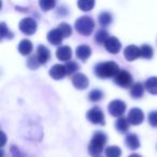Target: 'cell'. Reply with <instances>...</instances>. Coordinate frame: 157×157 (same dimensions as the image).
Listing matches in <instances>:
<instances>
[{"label": "cell", "instance_id": "cell-1", "mask_svg": "<svg viewBox=\"0 0 157 157\" xmlns=\"http://www.w3.org/2000/svg\"><path fill=\"white\" fill-rule=\"evenodd\" d=\"M107 140V135L102 131H96L93 135L92 141L88 145V152L92 157H102V151Z\"/></svg>", "mask_w": 157, "mask_h": 157}, {"label": "cell", "instance_id": "cell-2", "mask_svg": "<svg viewBox=\"0 0 157 157\" xmlns=\"http://www.w3.org/2000/svg\"><path fill=\"white\" fill-rule=\"evenodd\" d=\"M120 73V67L114 61L100 63L95 67V74L100 78H115Z\"/></svg>", "mask_w": 157, "mask_h": 157}, {"label": "cell", "instance_id": "cell-3", "mask_svg": "<svg viewBox=\"0 0 157 157\" xmlns=\"http://www.w3.org/2000/svg\"><path fill=\"white\" fill-rule=\"evenodd\" d=\"M95 28V22L90 16H81L75 21V29L82 36L92 35Z\"/></svg>", "mask_w": 157, "mask_h": 157}, {"label": "cell", "instance_id": "cell-4", "mask_svg": "<svg viewBox=\"0 0 157 157\" xmlns=\"http://www.w3.org/2000/svg\"><path fill=\"white\" fill-rule=\"evenodd\" d=\"M110 114L112 116H115V117H122V115L124 114V112L126 111V103L122 100H113L109 103V107H108Z\"/></svg>", "mask_w": 157, "mask_h": 157}, {"label": "cell", "instance_id": "cell-5", "mask_svg": "<svg viewBox=\"0 0 157 157\" xmlns=\"http://www.w3.org/2000/svg\"><path fill=\"white\" fill-rule=\"evenodd\" d=\"M87 120L92 124L105 125V114L101 111L100 108L94 107L87 112Z\"/></svg>", "mask_w": 157, "mask_h": 157}, {"label": "cell", "instance_id": "cell-6", "mask_svg": "<svg viewBox=\"0 0 157 157\" xmlns=\"http://www.w3.org/2000/svg\"><path fill=\"white\" fill-rule=\"evenodd\" d=\"M20 30L25 35L31 36L37 31V22L33 18L26 17L20 22Z\"/></svg>", "mask_w": 157, "mask_h": 157}, {"label": "cell", "instance_id": "cell-7", "mask_svg": "<svg viewBox=\"0 0 157 157\" xmlns=\"http://www.w3.org/2000/svg\"><path fill=\"white\" fill-rule=\"evenodd\" d=\"M114 81L121 87L129 88L132 85V76L127 71H120V73L114 78Z\"/></svg>", "mask_w": 157, "mask_h": 157}, {"label": "cell", "instance_id": "cell-8", "mask_svg": "<svg viewBox=\"0 0 157 157\" xmlns=\"http://www.w3.org/2000/svg\"><path fill=\"white\" fill-rule=\"evenodd\" d=\"M127 120H128L129 124L137 126V125H140L143 122L144 114L141 109H139V108H133V109H131L130 111H129Z\"/></svg>", "mask_w": 157, "mask_h": 157}, {"label": "cell", "instance_id": "cell-9", "mask_svg": "<svg viewBox=\"0 0 157 157\" xmlns=\"http://www.w3.org/2000/svg\"><path fill=\"white\" fill-rule=\"evenodd\" d=\"M88 78L83 73H75L72 76V84L78 90H85L88 87Z\"/></svg>", "mask_w": 157, "mask_h": 157}, {"label": "cell", "instance_id": "cell-10", "mask_svg": "<svg viewBox=\"0 0 157 157\" xmlns=\"http://www.w3.org/2000/svg\"><path fill=\"white\" fill-rule=\"evenodd\" d=\"M50 75L52 76L54 80H61L67 75V71H66V67L60 63H57L54 65L52 68L50 69Z\"/></svg>", "mask_w": 157, "mask_h": 157}, {"label": "cell", "instance_id": "cell-11", "mask_svg": "<svg viewBox=\"0 0 157 157\" xmlns=\"http://www.w3.org/2000/svg\"><path fill=\"white\" fill-rule=\"evenodd\" d=\"M105 46L109 53H112V54H117V53L120 52L121 48H122V44H121L120 40H118L117 38L110 37L109 39L107 40V42L105 43Z\"/></svg>", "mask_w": 157, "mask_h": 157}, {"label": "cell", "instance_id": "cell-12", "mask_svg": "<svg viewBox=\"0 0 157 157\" xmlns=\"http://www.w3.org/2000/svg\"><path fill=\"white\" fill-rule=\"evenodd\" d=\"M124 56L128 61H133L138 57H141L140 48H138L136 45H128L124 51Z\"/></svg>", "mask_w": 157, "mask_h": 157}, {"label": "cell", "instance_id": "cell-13", "mask_svg": "<svg viewBox=\"0 0 157 157\" xmlns=\"http://www.w3.org/2000/svg\"><path fill=\"white\" fill-rule=\"evenodd\" d=\"M37 59L39 61L40 65H45L48 60H50V57H51V54H50V51L46 46L44 45H39L37 48Z\"/></svg>", "mask_w": 157, "mask_h": 157}, {"label": "cell", "instance_id": "cell-14", "mask_svg": "<svg viewBox=\"0 0 157 157\" xmlns=\"http://www.w3.org/2000/svg\"><path fill=\"white\" fill-rule=\"evenodd\" d=\"M56 56L59 60H63V61H67L71 58L72 56V51L71 48H69L68 45H63L60 48H57L56 51ZM70 61V60H69Z\"/></svg>", "mask_w": 157, "mask_h": 157}, {"label": "cell", "instance_id": "cell-15", "mask_svg": "<svg viewBox=\"0 0 157 157\" xmlns=\"http://www.w3.org/2000/svg\"><path fill=\"white\" fill-rule=\"evenodd\" d=\"M63 36L61 35L60 30L58 28L52 29L51 31H48V41L50 43L54 44V45H58V44H60L63 42Z\"/></svg>", "mask_w": 157, "mask_h": 157}, {"label": "cell", "instance_id": "cell-16", "mask_svg": "<svg viewBox=\"0 0 157 157\" xmlns=\"http://www.w3.org/2000/svg\"><path fill=\"white\" fill-rule=\"evenodd\" d=\"M76 57L81 60H86L90 58V54H92V48L86 44H82V45L78 46L75 51Z\"/></svg>", "mask_w": 157, "mask_h": 157}, {"label": "cell", "instance_id": "cell-17", "mask_svg": "<svg viewBox=\"0 0 157 157\" xmlns=\"http://www.w3.org/2000/svg\"><path fill=\"white\" fill-rule=\"evenodd\" d=\"M125 144L128 148L130 150L135 151L137 148L140 147V141H139V138H138L137 135L135 133H129V135L126 136L125 138Z\"/></svg>", "mask_w": 157, "mask_h": 157}, {"label": "cell", "instance_id": "cell-18", "mask_svg": "<svg viewBox=\"0 0 157 157\" xmlns=\"http://www.w3.org/2000/svg\"><path fill=\"white\" fill-rule=\"evenodd\" d=\"M144 87L148 93L157 95V76H152V78H147L144 83Z\"/></svg>", "mask_w": 157, "mask_h": 157}, {"label": "cell", "instance_id": "cell-19", "mask_svg": "<svg viewBox=\"0 0 157 157\" xmlns=\"http://www.w3.org/2000/svg\"><path fill=\"white\" fill-rule=\"evenodd\" d=\"M18 51H20V53L22 55H25V56L29 55L31 53V51H33V43H31V41H29L27 39L22 40L20 42V44H18Z\"/></svg>", "mask_w": 157, "mask_h": 157}, {"label": "cell", "instance_id": "cell-20", "mask_svg": "<svg viewBox=\"0 0 157 157\" xmlns=\"http://www.w3.org/2000/svg\"><path fill=\"white\" fill-rule=\"evenodd\" d=\"M115 128L117 129L118 132L121 133H126L128 131V128H129V122L127 118L125 117H118L117 121L115 123Z\"/></svg>", "mask_w": 157, "mask_h": 157}, {"label": "cell", "instance_id": "cell-21", "mask_svg": "<svg viewBox=\"0 0 157 157\" xmlns=\"http://www.w3.org/2000/svg\"><path fill=\"white\" fill-rule=\"evenodd\" d=\"M143 93H144V86L142 85L141 83H136L131 86V90H130V95L132 98L135 99H139L143 96Z\"/></svg>", "mask_w": 157, "mask_h": 157}, {"label": "cell", "instance_id": "cell-22", "mask_svg": "<svg viewBox=\"0 0 157 157\" xmlns=\"http://www.w3.org/2000/svg\"><path fill=\"white\" fill-rule=\"evenodd\" d=\"M105 157H121L122 155V150L116 145L108 146L105 151Z\"/></svg>", "mask_w": 157, "mask_h": 157}, {"label": "cell", "instance_id": "cell-23", "mask_svg": "<svg viewBox=\"0 0 157 157\" xmlns=\"http://www.w3.org/2000/svg\"><path fill=\"white\" fill-rule=\"evenodd\" d=\"M109 35H108V31L105 29H100L96 33L95 35V41L98 44H105L107 42V40L109 39Z\"/></svg>", "mask_w": 157, "mask_h": 157}, {"label": "cell", "instance_id": "cell-24", "mask_svg": "<svg viewBox=\"0 0 157 157\" xmlns=\"http://www.w3.org/2000/svg\"><path fill=\"white\" fill-rule=\"evenodd\" d=\"M140 51H141V57L145 59H151L153 57V54H154V51H153L152 46L148 45V44H144L140 48Z\"/></svg>", "mask_w": 157, "mask_h": 157}, {"label": "cell", "instance_id": "cell-25", "mask_svg": "<svg viewBox=\"0 0 157 157\" xmlns=\"http://www.w3.org/2000/svg\"><path fill=\"white\" fill-rule=\"evenodd\" d=\"M99 23L101 26H109L112 23V15L109 12H101L99 14Z\"/></svg>", "mask_w": 157, "mask_h": 157}, {"label": "cell", "instance_id": "cell-26", "mask_svg": "<svg viewBox=\"0 0 157 157\" xmlns=\"http://www.w3.org/2000/svg\"><path fill=\"white\" fill-rule=\"evenodd\" d=\"M95 6V1L93 0H80L78 1V7L82 11H90Z\"/></svg>", "mask_w": 157, "mask_h": 157}, {"label": "cell", "instance_id": "cell-27", "mask_svg": "<svg viewBox=\"0 0 157 157\" xmlns=\"http://www.w3.org/2000/svg\"><path fill=\"white\" fill-rule=\"evenodd\" d=\"M65 67H66V71H67L68 75H71V74L74 75L75 72L80 69V65H78V63H75V61H72V60L68 61L65 65Z\"/></svg>", "mask_w": 157, "mask_h": 157}, {"label": "cell", "instance_id": "cell-28", "mask_svg": "<svg viewBox=\"0 0 157 157\" xmlns=\"http://www.w3.org/2000/svg\"><path fill=\"white\" fill-rule=\"evenodd\" d=\"M103 93L100 90H93L92 92L88 94V99L93 102H98L102 99Z\"/></svg>", "mask_w": 157, "mask_h": 157}, {"label": "cell", "instance_id": "cell-29", "mask_svg": "<svg viewBox=\"0 0 157 157\" xmlns=\"http://www.w3.org/2000/svg\"><path fill=\"white\" fill-rule=\"evenodd\" d=\"M57 28L60 30L61 35L63 36V38H67V37H70L72 33V29H71V26L67 23H61V24L58 25Z\"/></svg>", "mask_w": 157, "mask_h": 157}, {"label": "cell", "instance_id": "cell-30", "mask_svg": "<svg viewBox=\"0 0 157 157\" xmlns=\"http://www.w3.org/2000/svg\"><path fill=\"white\" fill-rule=\"evenodd\" d=\"M56 2H55L54 0H41L39 2V6L43 11H50L52 10L53 8L55 7Z\"/></svg>", "mask_w": 157, "mask_h": 157}, {"label": "cell", "instance_id": "cell-31", "mask_svg": "<svg viewBox=\"0 0 157 157\" xmlns=\"http://www.w3.org/2000/svg\"><path fill=\"white\" fill-rule=\"evenodd\" d=\"M1 38L2 39H12L13 38V33L8 29V27L6 26L5 23H1Z\"/></svg>", "mask_w": 157, "mask_h": 157}, {"label": "cell", "instance_id": "cell-32", "mask_svg": "<svg viewBox=\"0 0 157 157\" xmlns=\"http://www.w3.org/2000/svg\"><path fill=\"white\" fill-rule=\"evenodd\" d=\"M148 123H150L151 126L157 127V111H152L148 114Z\"/></svg>", "mask_w": 157, "mask_h": 157}, {"label": "cell", "instance_id": "cell-33", "mask_svg": "<svg viewBox=\"0 0 157 157\" xmlns=\"http://www.w3.org/2000/svg\"><path fill=\"white\" fill-rule=\"evenodd\" d=\"M39 61L37 59V56H31L28 60V67L31 68V69H37L38 66H39Z\"/></svg>", "mask_w": 157, "mask_h": 157}, {"label": "cell", "instance_id": "cell-34", "mask_svg": "<svg viewBox=\"0 0 157 157\" xmlns=\"http://www.w3.org/2000/svg\"><path fill=\"white\" fill-rule=\"evenodd\" d=\"M11 151H12V153H13V157H25L23 154H21L20 150H18V148H16L15 146H12Z\"/></svg>", "mask_w": 157, "mask_h": 157}, {"label": "cell", "instance_id": "cell-35", "mask_svg": "<svg viewBox=\"0 0 157 157\" xmlns=\"http://www.w3.org/2000/svg\"><path fill=\"white\" fill-rule=\"evenodd\" d=\"M5 142H6V135L2 132V146L5 145Z\"/></svg>", "mask_w": 157, "mask_h": 157}, {"label": "cell", "instance_id": "cell-36", "mask_svg": "<svg viewBox=\"0 0 157 157\" xmlns=\"http://www.w3.org/2000/svg\"><path fill=\"white\" fill-rule=\"evenodd\" d=\"M128 157H142V156H140V155H138V154H131V155H129Z\"/></svg>", "mask_w": 157, "mask_h": 157}]
</instances>
